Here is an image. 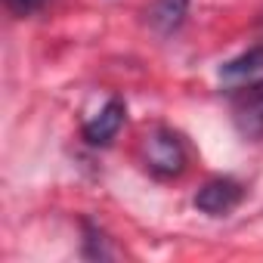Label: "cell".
<instances>
[{"mask_svg": "<svg viewBox=\"0 0 263 263\" xmlns=\"http://www.w3.org/2000/svg\"><path fill=\"white\" fill-rule=\"evenodd\" d=\"M186 161H189L186 146H183V140L174 134V130L155 127L146 137V143H143V164H146V171L152 177L174 180V177H180L186 171Z\"/></svg>", "mask_w": 263, "mask_h": 263, "instance_id": "6da1fadb", "label": "cell"}, {"mask_svg": "<svg viewBox=\"0 0 263 263\" xmlns=\"http://www.w3.org/2000/svg\"><path fill=\"white\" fill-rule=\"evenodd\" d=\"M217 81H220V87H226L232 93H245L251 87H260L263 84V44L223 62L217 71Z\"/></svg>", "mask_w": 263, "mask_h": 263, "instance_id": "7a4b0ae2", "label": "cell"}, {"mask_svg": "<svg viewBox=\"0 0 263 263\" xmlns=\"http://www.w3.org/2000/svg\"><path fill=\"white\" fill-rule=\"evenodd\" d=\"M245 201V186L232 177H217L208 180L198 192H195V208L208 217H226L232 214L238 204Z\"/></svg>", "mask_w": 263, "mask_h": 263, "instance_id": "3957f363", "label": "cell"}, {"mask_svg": "<svg viewBox=\"0 0 263 263\" xmlns=\"http://www.w3.org/2000/svg\"><path fill=\"white\" fill-rule=\"evenodd\" d=\"M124 118H127V108L121 99H108L96 115H90L81 127V134L90 146H108L115 137H118V130L124 127Z\"/></svg>", "mask_w": 263, "mask_h": 263, "instance_id": "277c9868", "label": "cell"}, {"mask_svg": "<svg viewBox=\"0 0 263 263\" xmlns=\"http://www.w3.org/2000/svg\"><path fill=\"white\" fill-rule=\"evenodd\" d=\"M235 124L245 137H263V84L251 87L235 102Z\"/></svg>", "mask_w": 263, "mask_h": 263, "instance_id": "5b68a950", "label": "cell"}, {"mask_svg": "<svg viewBox=\"0 0 263 263\" xmlns=\"http://www.w3.org/2000/svg\"><path fill=\"white\" fill-rule=\"evenodd\" d=\"M186 16H189V0H152V7L146 10L149 25L164 37L180 31Z\"/></svg>", "mask_w": 263, "mask_h": 263, "instance_id": "8992f818", "label": "cell"}, {"mask_svg": "<svg viewBox=\"0 0 263 263\" xmlns=\"http://www.w3.org/2000/svg\"><path fill=\"white\" fill-rule=\"evenodd\" d=\"M4 4H7V10H10L13 16L25 19V16H34L37 10H44L47 0H4Z\"/></svg>", "mask_w": 263, "mask_h": 263, "instance_id": "52a82bcc", "label": "cell"}, {"mask_svg": "<svg viewBox=\"0 0 263 263\" xmlns=\"http://www.w3.org/2000/svg\"><path fill=\"white\" fill-rule=\"evenodd\" d=\"M84 254H87V257H108L102 232H99V229H93L90 223H87V245H84Z\"/></svg>", "mask_w": 263, "mask_h": 263, "instance_id": "ba28073f", "label": "cell"}]
</instances>
